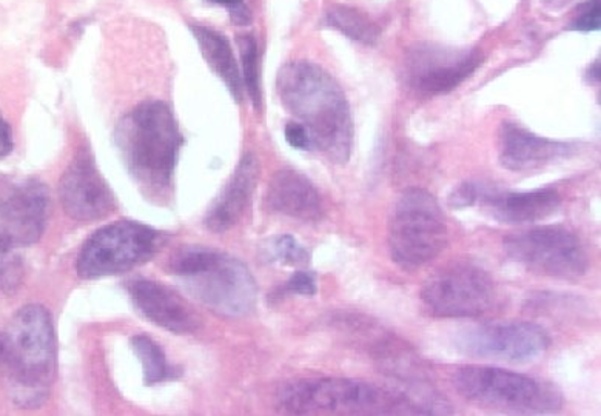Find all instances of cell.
Here are the masks:
<instances>
[{"mask_svg": "<svg viewBox=\"0 0 601 416\" xmlns=\"http://www.w3.org/2000/svg\"><path fill=\"white\" fill-rule=\"evenodd\" d=\"M277 90L284 108L309 131L311 148L332 162H349L354 119L340 83L320 65L298 61L281 68Z\"/></svg>", "mask_w": 601, "mask_h": 416, "instance_id": "1", "label": "cell"}, {"mask_svg": "<svg viewBox=\"0 0 601 416\" xmlns=\"http://www.w3.org/2000/svg\"><path fill=\"white\" fill-rule=\"evenodd\" d=\"M0 374L21 407H39L56 375V335L49 310L25 306L0 335Z\"/></svg>", "mask_w": 601, "mask_h": 416, "instance_id": "2", "label": "cell"}, {"mask_svg": "<svg viewBox=\"0 0 601 416\" xmlns=\"http://www.w3.org/2000/svg\"><path fill=\"white\" fill-rule=\"evenodd\" d=\"M116 145L139 185L152 193L170 187L182 134L167 104L146 101L131 109L117 127Z\"/></svg>", "mask_w": 601, "mask_h": 416, "instance_id": "3", "label": "cell"}, {"mask_svg": "<svg viewBox=\"0 0 601 416\" xmlns=\"http://www.w3.org/2000/svg\"><path fill=\"white\" fill-rule=\"evenodd\" d=\"M280 406L295 415H429L405 392L351 378L298 379L280 392Z\"/></svg>", "mask_w": 601, "mask_h": 416, "instance_id": "4", "label": "cell"}, {"mask_svg": "<svg viewBox=\"0 0 601 416\" xmlns=\"http://www.w3.org/2000/svg\"><path fill=\"white\" fill-rule=\"evenodd\" d=\"M170 270L189 294L218 315L243 317L255 309L258 286L240 259L208 248H187L171 259Z\"/></svg>", "mask_w": 601, "mask_h": 416, "instance_id": "5", "label": "cell"}, {"mask_svg": "<svg viewBox=\"0 0 601 416\" xmlns=\"http://www.w3.org/2000/svg\"><path fill=\"white\" fill-rule=\"evenodd\" d=\"M49 217V190L35 179L10 182L0 190V290L13 294L21 286V250L42 238Z\"/></svg>", "mask_w": 601, "mask_h": 416, "instance_id": "6", "label": "cell"}, {"mask_svg": "<svg viewBox=\"0 0 601 416\" xmlns=\"http://www.w3.org/2000/svg\"><path fill=\"white\" fill-rule=\"evenodd\" d=\"M452 382L469 403L508 414H553L564 403L552 382L500 367H460Z\"/></svg>", "mask_w": 601, "mask_h": 416, "instance_id": "7", "label": "cell"}, {"mask_svg": "<svg viewBox=\"0 0 601 416\" xmlns=\"http://www.w3.org/2000/svg\"><path fill=\"white\" fill-rule=\"evenodd\" d=\"M449 240L446 218L434 195L409 188L399 196L388 219L387 244L394 262L405 270L424 268Z\"/></svg>", "mask_w": 601, "mask_h": 416, "instance_id": "8", "label": "cell"}, {"mask_svg": "<svg viewBox=\"0 0 601 416\" xmlns=\"http://www.w3.org/2000/svg\"><path fill=\"white\" fill-rule=\"evenodd\" d=\"M421 301L434 317L475 320L494 309L497 286L485 269L472 262H453L427 277Z\"/></svg>", "mask_w": 601, "mask_h": 416, "instance_id": "9", "label": "cell"}, {"mask_svg": "<svg viewBox=\"0 0 601 416\" xmlns=\"http://www.w3.org/2000/svg\"><path fill=\"white\" fill-rule=\"evenodd\" d=\"M503 250L515 264L555 280H578L589 269V257L581 240L560 225L511 233L503 240Z\"/></svg>", "mask_w": 601, "mask_h": 416, "instance_id": "10", "label": "cell"}, {"mask_svg": "<svg viewBox=\"0 0 601 416\" xmlns=\"http://www.w3.org/2000/svg\"><path fill=\"white\" fill-rule=\"evenodd\" d=\"M161 236L135 221H117L94 232L80 250L76 270L80 277L115 276L155 257Z\"/></svg>", "mask_w": 601, "mask_h": 416, "instance_id": "11", "label": "cell"}, {"mask_svg": "<svg viewBox=\"0 0 601 416\" xmlns=\"http://www.w3.org/2000/svg\"><path fill=\"white\" fill-rule=\"evenodd\" d=\"M453 344L465 356L527 364L548 352L551 338L529 321H493L461 328Z\"/></svg>", "mask_w": 601, "mask_h": 416, "instance_id": "12", "label": "cell"}, {"mask_svg": "<svg viewBox=\"0 0 601 416\" xmlns=\"http://www.w3.org/2000/svg\"><path fill=\"white\" fill-rule=\"evenodd\" d=\"M482 64L483 54L476 49L418 43L408 51L405 76L417 93L437 96L456 90Z\"/></svg>", "mask_w": 601, "mask_h": 416, "instance_id": "13", "label": "cell"}, {"mask_svg": "<svg viewBox=\"0 0 601 416\" xmlns=\"http://www.w3.org/2000/svg\"><path fill=\"white\" fill-rule=\"evenodd\" d=\"M59 195L65 213L76 221H98L115 208L112 190L88 156H80L65 171Z\"/></svg>", "mask_w": 601, "mask_h": 416, "instance_id": "14", "label": "cell"}, {"mask_svg": "<svg viewBox=\"0 0 601 416\" xmlns=\"http://www.w3.org/2000/svg\"><path fill=\"white\" fill-rule=\"evenodd\" d=\"M128 294L135 308L155 326L176 335L194 334L201 326V317L184 298L170 287L152 280H135L128 283Z\"/></svg>", "mask_w": 601, "mask_h": 416, "instance_id": "15", "label": "cell"}, {"mask_svg": "<svg viewBox=\"0 0 601 416\" xmlns=\"http://www.w3.org/2000/svg\"><path fill=\"white\" fill-rule=\"evenodd\" d=\"M574 147L567 142L537 136L520 123L503 122L498 133V160L506 170L524 173L551 166L567 158Z\"/></svg>", "mask_w": 601, "mask_h": 416, "instance_id": "16", "label": "cell"}, {"mask_svg": "<svg viewBox=\"0 0 601 416\" xmlns=\"http://www.w3.org/2000/svg\"><path fill=\"white\" fill-rule=\"evenodd\" d=\"M482 206L501 224H534L555 214L562 207V196L553 188L533 192L482 193Z\"/></svg>", "mask_w": 601, "mask_h": 416, "instance_id": "17", "label": "cell"}, {"mask_svg": "<svg viewBox=\"0 0 601 416\" xmlns=\"http://www.w3.org/2000/svg\"><path fill=\"white\" fill-rule=\"evenodd\" d=\"M266 203L269 210L303 222L322 218V199L314 182L295 170H281L270 179Z\"/></svg>", "mask_w": 601, "mask_h": 416, "instance_id": "18", "label": "cell"}, {"mask_svg": "<svg viewBox=\"0 0 601 416\" xmlns=\"http://www.w3.org/2000/svg\"><path fill=\"white\" fill-rule=\"evenodd\" d=\"M258 181V162L252 155L245 156L230 178L229 184L219 193L214 206L205 217V225L215 233L227 232L243 218Z\"/></svg>", "mask_w": 601, "mask_h": 416, "instance_id": "19", "label": "cell"}, {"mask_svg": "<svg viewBox=\"0 0 601 416\" xmlns=\"http://www.w3.org/2000/svg\"><path fill=\"white\" fill-rule=\"evenodd\" d=\"M194 39L200 46L201 54L212 72L226 83L227 89L236 101L243 100L244 82L238 62L234 60L232 47L221 32L204 27V25H190Z\"/></svg>", "mask_w": 601, "mask_h": 416, "instance_id": "20", "label": "cell"}, {"mask_svg": "<svg viewBox=\"0 0 601 416\" xmlns=\"http://www.w3.org/2000/svg\"><path fill=\"white\" fill-rule=\"evenodd\" d=\"M325 21L332 28L343 32L347 38L358 40L366 46H373L380 38V28L368 14L344 5L330 6Z\"/></svg>", "mask_w": 601, "mask_h": 416, "instance_id": "21", "label": "cell"}, {"mask_svg": "<svg viewBox=\"0 0 601 416\" xmlns=\"http://www.w3.org/2000/svg\"><path fill=\"white\" fill-rule=\"evenodd\" d=\"M131 349L141 361L142 375H144L146 386L159 385L174 374L171 367L168 366L164 350L155 339L145 337V335H137L131 338Z\"/></svg>", "mask_w": 601, "mask_h": 416, "instance_id": "22", "label": "cell"}, {"mask_svg": "<svg viewBox=\"0 0 601 416\" xmlns=\"http://www.w3.org/2000/svg\"><path fill=\"white\" fill-rule=\"evenodd\" d=\"M238 47H240L241 65H243V82L245 89L248 91V96L255 105L259 108L261 105V82H259V53L258 43L251 35L240 36L238 39Z\"/></svg>", "mask_w": 601, "mask_h": 416, "instance_id": "23", "label": "cell"}, {"mask_svg": "<svg viewBox=\"0 0 601 416\" xmlns=\"http://www.w3.org/2000/svg\"><path fill=\"white\" fill-rule=\"evenodd\" d=\"M273 253L285 265H304L310 261L309 251L291 235H282L274 240Z\"/></svg>", "mask_w": 601, "mask_h": 416, "instance_id": "24", "label": "cell"}, {"mask_svg": "<svg viewBox=\"0 0 601 416\" xmlns=\"http://www.w3.org/2000/svg\"><path fill=\"white\" fill-rule=\"evenodd\" d=\"M571 30L597 31L601 28V2L600 0H588L578 6Z\"/></svg>", "mask_w": 601, "mask_h": 416, "instance_id": "25", "label": "cell"}, {"mask_svg": "<svg viewBox=\"0 0 601 416\" xmlns=\"http://www.w3.org/2000/svg\"><path fill=\"white\" fill-rule=\"evenodd\" d=\"M317 277L310 272L293 273L291 280L282 287V294L303 295V297H314L317 295Z\"/></svg>", "mask_w": 601, "mask_h": 416, "instance_id": "26", "label": "cell"}, {"mask_svg": "<svg viewBox=\"0 0 601 416\" xmlns=\"http://www.w3.org/2000/svg\"><path fill=\"white\" fill-rule=\"evenodd\" d=\"M478 185L474 182H464V184L457 185L449 195V206L452 208H468L474 206L476 200L479 199Z\"/></svg>", "mask_w": 601, "mask_h": 416, "instance_id": "27", "label": "cell"}, {"mask_svg": "<svg viewBox=\"0 0 601 416\" xmlns=\"http://www.w3.org/2000/svg\"><path fill=\"white\" fill-rule=\"evenodd\" d=\"M285 141L289 142V145L293 148L298 150H311V141L309 136V131L306 130V127L303 123L292 120L285 126L284 130Z\"/></svg>", "mask_w": 601, "mask_h": 416, "instance_id": "28", "label": "cell"}, {"mask_svg": "<svg viewBox=\"0 0 601 416\" xmlns=\"http://www.w3.org/2000/svg\"><path fill=\"white\" fill-rule=\"evenodd\" d=\"M13 131H11L10 123L0 115V158H5L11 152H13Z\"/></svg>", "mask_w": 601, "mask_h": 416, "instance_id": "29", "label": "cell"}, {"mask_svg": "<svg viewBox=\"0 0 601 416\" xmlns=\"http://www.w3.org/2000/svg\"><path fill=\"white\" fill-rule=\"evenodd\" d=\"M230 17L238 25H247L251 22V13H248L247 6L244 3L236 6V9L230 10Z\"/></svg>", "mask_w": 601, "mask_h": 416, "instance_id": "30", "label": "cell"}, {"mask_svg": "<svg viewBox=\"0 0 601 416\" xmlns=\"http://www.w3.org/2000/svg\"><path fill=\"white\" fill-rule=\"evenodd\" d=\"M208 3L214 5L227 6L229 10L236 9V6L243 5L244 0H207Z\"/></svg>", "mask_w": 601, "mask_h": 416, "instance_id": "31", "label": "cell"}, {"mask_svg": "<svg viewBox=\"0 0 601 416\" xmlns=\"http://www.w3.org/2000/svg\"><path fill=\"white\" fill-rule=\"evenodd\" d=\"M589 76H591L592 80H597V82H600L601 69L599 61H597L596 64L592 65L591 72H589Z\"/></svg>", "mask_w": 601, "mask_h": 416, "instance_id": "32", "label": "cell"}, {"mask_svg": "<svg viewBox=\"0 0 601 416\" xmlns=\"http://www.w3.org/2000/svg\"><path fill=\"white\" fill-rule=\"evenodd\" d=\"M546 2L552 3L553 6H562L564 3L571 2V0H546Z\"/></svg>", "mask_w": 601, "mask_h": 416, "instance_id": "33", "label": "cell"}]
</instances>
